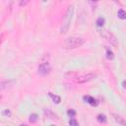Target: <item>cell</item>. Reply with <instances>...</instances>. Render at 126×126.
Returning <instances> with one entry per match:
<instances>
[{
    "label": "cell",
    "mask_w": 126,
    "mask_h": 126,
    "mask_svg": "<svg viewBox=\"0 0 126 126\" xmlns=\"http://www.w3.org/2000/svg\"><path fill=\"white\" fill-rule=\"evenodd\" d=\"M92 1H94V2H97V1H99V0H92Z\"/></svg>",
    "instance_id": "obj_23"
},
{
    "label": "cell",
    "mask_w": 126,
    "mask_h": 126,
    "mask_svg": "<svg viewBox=\"0 0 126 126\" xmlns=\"http://www.w3.org/2000/svg\"><path fill=\"white\" fill-rule=\"evenodd\" d=\"M15 84V82L13 80H8V81H3L0 82V91H4L7 90L9 88H11L13 85Z\"/></svg>",
    "instance_id": "obj_6"
},
{
    "label": "cell",
    "mask_w": 126,
    "mask_h": 126,
    "mask_svg": "<svg viewBox=\"0 0 126 126\" xmlns=\"http://www.w3.org/2000/svg\"><path fill=\"white\" fill-rule=\"evenodd\" d=\"M105 50H106V58L108 59V60H112L113 58H114V54H113V52H112V50L110 49V48H108V47H106L105 48Z\"/></svg>",
    "instance_id": "obj_11"
},
{
    "label": "cell",
    "mask_w": 126,
    "mask_h": 126,
    "mask_svg": "<svg viewBox=\"0 0 126 126\" xmlns=\"http://www.w3.org/2000/svg\"><path fill=\"white\" fill-rule=\"evenodd\" d=\"M98 31H99L100 35H101L102 37H104L108 42H110V44H112V45H114V46H118L117 38H116V36H115L112 32H110L107 31V30H98Z\"/></svg>",
    "instance_id": "obj_5"
},
{
    "label": "cell",
    "mask_w": 126,
    "mask_h": 126,
    "mask_svg": "<svg viewBox=\"0 0 126 126\" xmlns=\"http://www.w3.org/2000/svg\"><path fill=\"white\" fill-rule=\"evenodd\" d=\"M95 78H96V74L95 73H88V74L78 75L76 78H74V81L77 84H84V83L91 82V81L94 80Z\"/></svg>",
    "instance_id": "obj_4"
},
{
    "label": "cell",
    "mask_w": 126,
    "mask_h": 126,
    "mask_svg": "<svg viewBox=\"0 0 126 126\" xmlns=\"http://www.w3.org/2000/svg\"><path fill=\"white\" fill-rule=\"evenodd\" d=\"M122 88H123V89H125V81H123V82H122Z\"/></svg>",
    "instance_id": "obj_22"
},
{
    "label": "cell",
    "mask_w": 126,
    "mask_h": 126,
    "mask_svg": "<svg viewBox=\"0 0 126 126\" xmlns=\"http://www.w3.org/2000/svg\"><path fill=\"white\" fill-rule=\"evenodd\" d=\"M48 95L51 97V99L53 100V102H54V103L59 104V103L61 102V98H60V96H58V95H56V94H52L51 92H49V93H48Z\"/></svg>",
    "instance_id": "obj_10"
},
{
    "label": "cell",
    "mask_w": 126,
    "mask_h": 126,
    "mask_svg": "<svg viewBox=\"0 0 126 126\" xmlns=\"http://www.w3.org/2000/svg\"><path fill=\"white\" fill-rule=\"evenodd\" d=\"M0 98H1V95H0Z\"/></svg>",
    "instance_id": "obj_24"
},
{
    "label": "cell",
    "mask_w": 126,
    "mask_h": 126,
    "mask_svg": "<svg viewBox=\"0 0 126 126\" xmlns=\"http://www.w3.org/2000/svg\"><path fill=\"white\" fill-rule=\"evenodd\" d=\"M37 120H38V116L36 114H34V113L33 114H31L30 117H29V121L31 123H35Z\"/></svg>",
    "instance_id": "obj_14"
},
{
    "label": "cell",
    "mask_w": 126,
    "mask_h": 126,
    "mask_svg": "<svg viewBox=\"0 0 126 126\" xmlns=\"http://www.w3.org/2000/svg\"><path fill=\"white\" fill-rule=\"evenodd\" d=\"M48 58H49L48 54L45 55L38 65V73L40 75H47L51 70V67H50L49 62H48Z\"/></svg>",
    "instance_id": "obj_3"
},
{
    "label": "cell",
    "mask_w": 126,
    "mask_h": 126,
    "mask_svg": "<svg viewBox=\"0 0 126 126\" xmlns=\"http://www.w3.org/2000/svg\"><path fill=\"white\" fill-rule=\"evenodd\" d=\"M44 115H45V117H47L49 119H57L56 114L53 113L50 109H44Z\"/></svg>",
    "instance_id": "obj_8"
},
{
    "label": "cell",
    "mask_w": 126,
    "mask_h": 126,
    "mask_svg": "<svg viewBox=\"0 0 126 126\" xmlns=\"http://www.w3.org/2000/svg\"><path fill=\"white\" fill-rule=\"evenodd\" d=\"M31 0H20V6L21 7H25V6H27L28 4H29V2H30Z\"/></svg>",
    "instance_id": "obj_19"
},
{
    "label": "cell",
    "mask_w": 126,
    "mask_h": 126,
    "mask_svg": "<svg viewBox=\"0 0 126 126\" xmlns=\"http://www.w3.org/2000/svg\"><path fill=\"white\" fill-rule=\"evenodd\" d=\"M114 3H116V4H118V5H120V6H122V4L119 2V0H112Z\"/></svg>",
    "instance_id": "obj_20"
},
{
    "label": "cell",
    "mask_w": 126,
    "mask_h": 126,
    "mask_svg": "<svg viewBox=\"0 0 126 126\" xmlns=\"http://www.w3.org/2000/svg\"><path fill=\"white\" fill-rule=\"evenodd\" d=\"M69 125H71V126H77V125H78V121H77L74 117H72V118L69 120Z\"/></svg>",
    "instance_id": "obj_17"
},
{
    "label": "cell",
    "mask_w": 126,
    "mask_h": 126,
    "mask_svg": "<svg viewBox=\"0 0 126 126\" xmlns=\"http://www.w3.org/2000/svg\"><path fill=\"white\" fill-rule=\"evenodd\" d=\"M2 39H3V33L0 34V44H1V42H2Z\"/></svg>",
    "instance_id": "obj_21"
},
{
    "label": "cell",
    "mask_w": 126,
    "mask_h": 126,
    "mask_svg": "<svg viewBox=\"0 0 126 126\" xmlns=\"http://www.w3.org/2000/svg\"><path fill=\"white\" fill-rule=\"evenodd\" d=\"M117 16H118V18L121 19V20H125V19H126V13H125V11H124L123 9L118 10V12H117Z\"/></svg>",
    "instance_id": "obj_12"
},
{
    "label": "cell",
    "mask_w": 126,
    "mask_h": 126,
    "mask_svg": "<svg viewBox=\"0 0 126 126\" xmlns=\"http://www.w3.org/2000/svg\"><path fill=\"white\" fill-rule=\"evenodd\" d=\"M2 114L4 115V116H11L12 115V112H11V110L10 109H4L3 110V112H2Z\"/></svg>",
    "instance_id": "obj_18"
},
{
    "label": "cell",
    "mask_w": 126,
    "mask_h": 126,
    "mask_svg": "<svg viewBox=\"0 0 126 126\" xmlns=\"http://www.w3.org/2000/svg\"><path fill=\"white\" fill-rule=\"evenodd\" d=\"M67 114H68V116H69L70 118H72V117H75V115H76V111H75L74 109H68Z\"/></svg>",
    "instance_id": "obj_16"
},
{
    "label": "cell",
    "mask_w": 126,
    "mask_h": 126,
    "mask_svg": "<svg viewBox=\"0 0 126 126\" xmlns=\"http://www.w3.org/2000/svg\"><path fill=\"white\" fill-rule=\"evenodd\" d=\"M96 119H97V121L99 123H106V121H107L106 116L104 114H98L97 117H96Z\"/></svg>",
    "instance_id": "obj_13"
},
{
    "label": "cell",
    "mask_w": 126,
    "mask_h": 126,
    "mask_svg": "<svg viewBox=\"0 0 126 126\" xmlns=\"http://www.w3.org/2000/svg\"><path fill=\"white\" fill-rule=\"evenodd\" d=\"M85 43V38L79 36H70L64 40V48L66 49H75L82 46Z\"/></svg>",
    "instance_id": "obj_2"
},
{
    "label": "cell",
    "mask_w": 126,
    "mask_h": 126,
    "mask_svg": "<svg viewBox=\"0 0 126 126\" xmlns=\"http://www.w3.org/2000/svg\"><path fill=\"white\" fill-rule=\"evenodd\" d=\"M84 100L87 101V102H88L90 105H92V106H96V105L98 104L97 100H96L94 97L90 96V95H88V96H84Z\"/></svg>",
    "instance_id": "obj_7"
},
{
    "label": "cell",
    "mask_w": 126,
    "mask_h": 126,
    "mask_svg": "<svg viewBox=\"0 0 126 126\" xmlns=\"http://www.w3.org/2000/svg\"><path fill=\"white\" fill-rule=\"evenodd\" d=\"M59 1H61V0H59Z\"/></svg>",
    "instance_id": "obj_25"
},
{
    "label": "cell",
    "mask_w": 126,
    "mask_h": 126,
    "mask_svg": "<svg viewBox=\"0 0 126 126\" xmlns=\"http://www.w3.org/2000/svg\"><path fill=\"white\" fill-rule=\"evenodd\" d=\"M104 22H105L104 19L100 17V18H98V19L96 20V26H97L98 28H102L103 25H104Z\"/></svg>",
    "instance_id": "obj_15"
},
{
    "label": "cell",
    "mask_w": 126,
    "mask_h": 126,
    "mask_svg": "<svg viewBox=\"0 0 126 126\" xmlns=\"http://www.w3.org/2000/svg\"><path fill=\"white\" fill-rule=\"evenodd\" d=\"M113 115V117H114V120L118 123V124H120V125H126V122H125V120H124V118H122L121 116H119L118 114H115V113H113L112 114Z\"/></svg>",
    "instance_id": "obj_9"
},
{
    "label": "cell",
    "mask_w": 126,
    "mask_h": 126,
    "mask_svg": "<svg viewBox=\"0 0 126 126\" xmlns=\"http://www.w3.org/2000/svg\"><path fill=\"white\" fill-rule=\"evenodd\" d=\"M73 14H74V7L72 5L68 6V8L66 10V13H65V16H64V19H63L61 30H60V32L62 34H64V33H66L68 32V30L70 28V25H71L72 18H73Z\"/></svg>",
    "instance_id": "obj_1"
}]
</instances>
